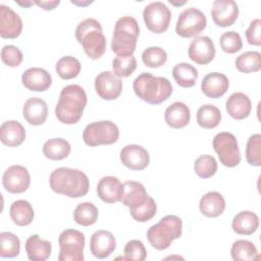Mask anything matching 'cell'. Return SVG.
I'll return each instance as SVG.
<instances>
[{
  "mask_svg": "<svg viewBox=\"0 0 261 261\" xmlns=\"http://www.w3.org/2000/svg\"><path fill=\"white\" fill-rule=\"evenodd\" d=\"M53 192L69 198H80L87 195L90 181L85 172L75 168L59 167L53 170L49 177Z\"/></svg>",
  "mask_w": 261,
  "mask_h": 261,
  "instance_id": "obj_1",
  "label": "cell"
},
{
  "mask_svg": "<svg viewBox=\"0 0 261 261\" xmlns=\"http://www.w3.org/2000/svg\"><path fill=\"white\" fill-rule=\"evenodd\" d=\"M87 101V94L81 86L68 85L64 87L55 107L57 119L64 124L76 123L83 116Z\"/></svg>",
  "mask_w": 261,
  "mask_h": 261,
  "instance_id": "obj_2",
  "label": "cell"
},
{
  "mask_svg": "<svg viewBox=\"0 0 261 261\" xmlns=\"http://www.w3.org/2000/svg\"><path fill=\"white\" fill-rule=\"evenodd\" d=\"M135 94L143 101L157 105L167 100L172 94L171 83L163 76H154L150 72H142L134 83Z\"/></svg>",
  "mask_w": 261,
  "mask_h": 261,
  "instance_id": "obj_3",
  "label": "cell"
},
{
  "mask_svg": "<svg viewBox=\"0 0 261 261\" xmlns=\"http://www.w3.org/2000/svg\"><path fill=\"white\" fill-rule=\"evenodd\" d=\"M74 35L89 58L97 60L103 56L107 44L102 25L98 20L91 17L82 20L77 24Z\"/></svg>",
  "mask_w": 261,
  "mask_h": 261,
  "instance_id": "obj_4",
  "label": "cell"
},
{
  "mask_svg": "<svg viewBox=\"0 0 261 261\" xmlns=\"http://www.w3.org/2000/svg\"><path fill=\"white\" fill-rule=\"evenodd\" d=\"M139 35L140 28L136 18L128 15L118 18L111 40L112 51L118 56L133 55Z\"/></svg>",
  "mask_w": 261,
  "mask_h": 261,
  "instance_id": "obj_5",
  "label": "cell"
},
{
  "mask_svg": "<svg viewBox=\"0 0 261 261\" xmlns=\"http://www.w3.org/2000/svg\"><path fill=\"white\" fill-rule=\"evenodd\" d=\"M182 221L176 215H166L147 230V239L156 250H165L181 236Z\"/></svg>",
  "mask_w": 261,
  "mask_h": 261,
  "instance_id": "obj_6",
  "label": "cell"
},
{
  "mask_svg": "<svg viewBox=\"0 0 261 261\" xmlns=\"http://www.w3.org/2000/svg\"><path fill=\"white\" fill-rule=\"evenodd\" d=\"M118 138V126L110 120L91 122L83 132V140L85 144L90 147L112 145L117 142Z\"/></svg>",
  "mask_w": 261,
  "mask_h": 261,
  "instance_id": "obj_7",
  "label": "cell"
},
{
  "mask_svg": "<svg viewBox=\"0 0 261 261\" xmlns=\"http://www.w3.org/2000/svg\"><path fill=\"white\" fill-rule=\"evenodd\" d=\"M85 234L77 230L68 228L59 234V261H83L85 248Z\"/></svg>",
  "mask_w": 261,
  "mask_h": 261,
  "instance_id": "obj_8",
  "label": "cell"
},
{
  "mask_svg": "<svg viewBox=\"0 0 261 261\" xmlns=\"http://www.w3.org/2000/svg\"><path fill=\"white\" fill-rule=\"evenodd\" d=\"M212 146L224 166L234 167L240 164L241 153L233 134L228 132L218 133L213 139Z\"/></svg>",
  "mask_w": 261,
  "mask_h": 261,
  "instance_id": "obj_9",
  "label": "cell"
},
{
  "mask_svg": "<svg viewBox=\"0 0 261 261\" xmlns=\"http://www.w3.org/2000/svg\"><path fill=\"white\" fill-rule=\"evenodd\" d=\"M207 27L205 14L198 8L190 7L185 9L176 20L175 32L182 38L197 37Z\"/></svg>",
  "mask_w": 261,
  "mask_h": 261,
  "instance_id": "obj_10",
  "label": "cell"
},
{
  "mask_svg": "<svg viewBox=\"0 0 261 261\" xmlns=\"http://www.w3.org/2000/svg\"><path fill=\"white\" fill-rule=\"evenodd\" d=\"M143 18L150 32L161 34L167 31L169 27L171 11L163 2L155 1L144 8Z\"/></svg>",
  "mask_w": 261,
  "mask_h": 261,
  "instance_id": "obj_11",
  "label": "cell"
},
{
  "mask_svg": "<svg viewBox=\"0 0 261 261\" xmlns=\"http://www.w3.org/2000/svg\"><path fill=\"white\" fill-rule=\"evenodd\" d=\"M31 184L29 170L22 165H11L3 173L2 185L4 189L12 194L25 192Z\"/></svg>",
  "mask_w": 261,
  "mask_h": 261,
  "instance_id": "obj_12",
  "label": "cell"
},
{
  "mask_svg": "<svg viewBox=\"0 0 261 261\" xmlns=\"http://www.w3.org/2000/svg\"><path fill=\"white\" fill-rule=\"evenodd\" d=\"M95 90L103 100H115L122 92V82L113 71H102L95 79Z\"/></svg>",
  "mask_w": 261,
  "mask_h": 261,
  "instance_id": "obj_13",
  "label": "cell"
},
{
  "mask_svg": "<svg viewBox=\"0 0 261 261\" xmlns=\"http://www.w3.org/2000/svg\"><path fill=\"white\" fill-rule=\"evenodd\" d=\"M215 46L213 41L207 36L195 37L190 43L188 55L197 64L206 65L215 57Z\"/></svg>",
  "mask_w": 261,
  "mask_h": 261,
  "instance_id": "obj_14",
  "label": "cell"
},
{
  "mask_svg": "<svg viewBox=\"0 0 261 261\" xmlns=\"http://www.w3.org/2000/svg\"><path fill=\"white\" fill-rule=\"evenodd\" d=\"M211 16L217 27H230L239 16V6L232 0H215L212 5Z\"/></svg>",
  "mask_w": 261,
  "mask_h": 261,
  "instance_id": "obj_15",
  "label": "cell"
},
{
  "mask_svg": "<svg viewBox=\"0 0 261 261\" xmlns=\"http://www.w3.org/2000/svg\"><path fill=\"white\" fill-rule=\"evenodd\" d=\"M122 164L132 170H143L150 162V156L148 151L140 145H126L119 154Z\"/></svg>",
  "mask_w": 261,
  "mask_h": 261,
  "instance_id": "obj_16",
  "label": "cell"
},
{
  "mask_svg": "<svg viewBox=\"0 0 261 261\" xmlns=\"http://www.w3.org/2000/svg\"><path fill=\"white\" fill-rule=\"evenodd\" d=\"M22 31L20 16L9 6L0 5V35L4 39H15Z\"/></svg>",
  "mask_w": 261,
  "mask_h": 261,
  "instance_id": "obj_17",
  "label": "cell"
},
{
  "mask_svg": "<svg viewBox=\"0 0 261 261\" xmlns=\"http://www.w3.org/2000/svg\"><path fill=\"white\" fill-rule=\"evenodd\" d=\"M116 248L114 236L105 229L95 231L90 240V251L98 259H104L111 255Z\"/></svg>",
  "mask_w": 261,
  "mask_h": 261,
  "instance_id": "obj_18",
  "label": "cell"
},
{
  "mask_svg": "<svg viewBox=\"0 0 261 261\" xmlns=\"http://www.w3.org/2000/svg\"><path fill=\"white\" fill-rule=\"evenodd\" d=\"M21 83L30 91L44 92L52 85L50 73L41 67H32L27 69L21 75Z\"/></svg>",
  "mask_w": 261,
  "mask_h": 261,
  "instance_id": "obj_19",
  "label": "cell"
},
{
  "mask_svg": "<svg viewBox=\"0 0 261 261\" xmlns=\"http://www.w3.org/2000/svg\"><path fill=\"white\" fill-rule=\"evenodd\" d=\"M123 184L112 175L103 176L97 185V194L105 203H116L121 200L123 195Z\"/></svg>",
  "mask_w": 261,
  "mask_h": 261,
  "instance_id": "obj_20",
  "label": "cell"
},
{
  "mask_svg": "<svg viewBox=\"0 0 261 261\" xmlns=\"http://www.w3.org/2000/svg\"><path fill=\"white\" fill-rule=\"evenodd\" d=\"M229 87L227 76L220 72H210L206 74L201 84L202 92L209 98L217 99L223 96Z\"/></svg>",
  "mask_w": 261,
  "mask_h": 261,
  "instance_id": "obj_21",
  "label": "cell"
},
{
  "mask_svg": "<svg viewBox=\"0 0 261 261\" xmlns=\"http://www.w3.org/2000/svg\"><path fill=\"white\" fill-rule=\"evenodd\" d=\"M23 118L32 125L43 124L48 116V106L47 103L39 98L33 97L25 101L22 107Z\"/></svg>",
  "mask_w": 261,
  "mask_h": 261,
  "instance_id": "obj_22",
  "label": "cell"
},
{
  "mask_svg": "<svg viewBox=\"0 0 261 261\" xmlns=\"http://www.w3.org/2000/svg\"><path fill=\"white\" fill-rule=\"evenodd\" d=\"M226 112L233 119H245L247 118L252 110V103L250 98L242 92L232 93L225 103Z\"/></svg>",
  "mask_w": 261,
  "mask_h": 261,
  "instance_id": "obj_23",
  "label": "cell"
},
{
  "mask_svg": "<svg viewBox=\"0 0 261 261\" xmlns=\"http://www.w3.org/2000/svg\"><path fill=\"white\" fill-rule=\"evenodd\" d=\"M25 139V129L16 120H7L0 126V140L8 147H17Z\"/></svg>",
  "mask_w": 261,
  "mask_h": 261,
  "instance_id": "obj_24",
  "label": "cell"
},
{
  "mask_svg": "<svg viewBox=\"0 0 261 261\" xmlns=\"http://www.w3.org/2000/svg\"><path fill=\"white\" fill-rule=\"evenodd\" d=\"M191 118L190 108L182 102H174L169 105L164 113V119L167 125L172 128H182Z\"/></svg>",
  "mask_w": 261,
  "mask_h": 261,
  "instance_id": "obj_25",
  "label": "cell"
},
{
  "mask_svg": "<svg viewBox=\"0 0 261 261\" xmlns=\"http://www.w3.org/2000/svg\"><path fill=\"white\" fill-rule=\"evenodd\" d=\"M123 188L124 191L120 202L129 209L142 205L148 197L145 187L139 181L127 180L123 184Z\"/></svg>",
  "mask_w": 261,
  "mask_h": 261,
  "instance_id": "obj_26",
  "label": "cell"
},
{
  "mask_svg": "<svg viewBox=\"0 0 261 261\" xmlns=\"http://www.w3.org/2000/svg\"><path fill=\"white\" fill-rule=\"evenodd\" d=\"M199 209L206 217H217L225 209V200L218 192H208L200 199Z\"/></svg>",
  "mask_w": 261,
  "mask_h": 261,
  "instance_id": "obj_27",
  "label": "cell"
},
{
  "mask_svg": "<svg viewBox=\"0 0 261 261\" xmlns=\"http://www.w3.org/2000/svg\"><path fill=\"white\" fill-rule=\"evenodd\" d=\"M25 253L32 261H45L51 255V243L42 240L39 234H32L25 242Z\"/></svg>",
  "mask_w": 261,
  "mask_h": 261,
  "instance_id": "obj_28",
  "label": "cell"
},
{
  "mask_svg": "<svg viewBox=\"0 0 261 261\" xmlns=\"http://www.w3.org/2000/svg\"><path fill=\"white\" fill-rule=\"evenodd\" d=\"M259 226V217L252 211H241L234 215L231 221V228L242 236L253 234Z\"/></svg>",
  "mask_w": 261,
  "mask_h": 261,
  "instance_id": "obj_29",
  "label": "cell"
},
{
  "mask_svg": "<svg viewBox=\"0 0 261 261\" xmlns=\"http://www.w3.org/2000/svg\"><path fill=\"white\" fill-rule=\"evenodd\" d=\"M9 215L16 225L27 226L32 223L35 213L30 202L27 200H16L10 206Z\"/></svg>",
  "mask_w": 261,
  "mask_h": 261,
  "instance_id": "obj_30",
  "label": "cell"
},
{
  "mask_svg": "<svg viewBox=\"0 0 261 261\" xmlns=\"http://www.w3.org/2000/svg\"><path fill=\"white\" fill-rule=\"evenodd\" d=\"M43 154L50 160H62L66 158L71 150L70 144L62 138H53L43 145Z\"/></svg>",
  "mask_w": 261,
  "mask_h": 261,
  "instance_id": "obj_31",
  "label": "cell"
},
{
  "mask_svg": "<svg viewBox=\"0 0 261 261\" xmlns=\"http://www.w3.org/2000/svg\"><path fill=\"white\" fill-rule=\"evenodd\" d=\"M172 76L179 87L191 88L196 84L198 70L190 63L181 62L174 65L172 68Z\"/></svg>",
  "mask_w": 261,
  "mask_h": 261,
  "instance_id": "obj_32",
  "label": "cell"
},
{
  "mask_svg": "<svg viewBox=\"0 0 261 261\" xmlns=\"http://www.w3.org/2000/svg\"><path fill=\"white\" fill-rule=\"evenodd\" d=\"M230 255L234 261H251L259 259V253L256 246L247 240L236 241L231 246Z\"/></svg>",
  "mask_w": 261,
  "mask_h": 261,
  "instance_id": "obj_33",
  "label": "cell"
},
{
  "mask_svg": "<svg viewBox=\"0 0 261 261\" xmlns=\"http://www.w3.org/2000/svg\"><path fill=\"white\" fill-rule=\"evenodd\" d=\"M221 120V112L218 107L205 104L202 105L197 111V122L198 124L206 129L216 127Z\"/></svg>",
  "mask_w": 261,
  "mask_h": 261,
  "instance_id": "obj_34",
  "label": "cell"
},
{
  "mask_svg": "<svg viewBox=\"0 0 261 261\" xmlns=\"http://www.w3.org/2000/svg\"><path fill=\"white\" fill-rule=\"evenodd\" d=\"M99 216L97 207L91 202L79 204L73 211L74 221L82 226H90L94 224Z\"/></svg>",
  "mask_w": 261,
  "mask_h": 261,
  "instance_id": "obj_35",
  "label": "cell"
},
{
  "mask_svg": "<svg viewBox=\"0 0 261 261\" xmlns=\"http://www.w3.org/2000/svg\"><path fill=\"white\" fill-rule=\"evenodd\" d=\"M236 67L244 73L257 72L261 69V54L258 51H247L236 59Z\"/></svg>",
  "mask_w": 261,
  "mask_h": 261,
  "instance_id": "obj_36",
  "label": "cell"
},
{
  "mask_svg": "<svg viewBox=\"0 0 261 261\" xmlns=\"http://www.w3.org/2000/svg\"><path fill=\"white\" fill-rule=\"evenodd\" d=\"M81 62L73 56H63L55 65V70L62 80H71L76 77L81 72Z\"/></svg>",
  "mask_w": 261,
  "mask_h": 261,
  "instance_id": "obj_37",
  "label": "cell"
},
{
  "mask_svg": "<svg viewBox=\"0 0 261 261\" xmlns=\"http://www.w3.org/2000/svg\"><path fill=\"white\" fill-rule=\"evenodd\" d=\"M20 241L18 237L9 231L0 233V256L3 258H14L19 255Z\"/></svg>",
  "mask_w": 261,
  "mask_h": 261,
  "instance_id": "obj_38",
  "label": "cell"
},
{
  "mask_svg": "<svg viewBox=\"0 0 261 261\" xmlns=\"http://www.w3.org/2000/svg\"><path fill=\"white\" fill-rule=\"evenodd\" d=\"M167 53L164 49L157 46H151L145 49L142 53L143 63L151 68H157L165 64Z\"/></svg>",
  "mask_w": 261,
  "mask_h": 261,
  "instance_id": "obj_39",
  "label": "cell"
},
{
  "mask_svg": "<svg viewBox=\"0 0 261 261\" xmlns=\"http://www.w3.org/2000/svg\"><path fill=\"white\" fill-rule=\"evenodd\" d=\"M113 72L119 77H127L134 73L137 68V60L134 55L116 56L112 61Z\"/></svg>",
  "mask_w": 261,
  "mask_h": 261,
  "instance_id": "obj_40",
  "label": "cell"
},
{
  "mask_svg": "<svg viewBox=\"0 0 261 261\" xmlns=\"http://www.w3.org/2000/svg\"><path fill=\"white\" fill-rule=\"evenodd\" d=\"M194 170L201 178H209L217 171V162L211 155L205 154L198 157L194 163Z\"/></svg>",
  "mask_w": 261,
  "mask_h": 261,
  "instance_id": "obj_41",
  "label": "cell"
},
{
  "mask_svg": "<svg viewBox=\"0 0 261 261\" xmlns=\"http://www.w3.org/2000/svg\"><path fill=\"white\" fill-rule=\"evenodd\" d=\"M157 212V205L155 200L148 196L146 201L136 207V208H132L129 209V213L133 216V218L139 222H147L149 220H151L155 214Z\"/></svg>",
  "mask_w": 261,
  "mask_h": 261,
  "instance_id": "obj_42",
  "label": "cell"
},
{
  "mask_svg": "<svg viewBox=\"0 0 261 261\" xmlns=\"http://www.w3.org/2000/svg\"><path fill=\"white\" fill-rule=\"evenodd\" d=\"M246 160L250 165H261V136L259 134L252 135L246 145Z\"/></svg>",
  "mask_w": 261,
  "mask_h": 261,
  "instance_id": "obj_43",
  "label": "cell"
},
{
  "mask_svg": "<svg viewBox=\"0 0 261 261\" xmlns=\"http://www.w3.org/2000/svg\"><path fill=\"white\" fill-rule=\"evenodd\" d=\"M221 49L228 54H233L240 51L243 47V41L239 33L234 31L225 32L220 36L219 39Z\"/></svg>",
  "mask_w": 261,
  "mask_h": 261,
  "instance_id": "obj_44",
  "label": "cell"
},
{
  "mask_svg": "<svg viewBox=\"0 0 261 261\" xmlns=\"http://www.w3.org/2000/svg\"><path fill=\"white\" fill-rule=\"evenodd\" d=\"M124 257L122 259L144 261L147 257V250L144 244L139 240H130L126 243L123 249Z\"/></svg>",
  "mask_w": 261,
  "mask_h": 261,
  "instance_id": "obj_45",
  "label": "cell"
},
{
  "mask_svg": "<svg viewBox=\"0 0 261 261\" xmlns=\"http://www.w3.org/2000/svg\"><path fill=\"white\" fill-rule=\"evenodd\" d=\"M1 59L7 66L16 67L22 62L23 55L16 46L5 45L1 50Z\"/></svg>",
  "mask_w": 261,
  "mask_h": 261,
  "instance_id": "obj_46",
  "label": "cell"
},
{
  "mask_svg": "<svg viewBox=\"0 0 261 261\" xmlns=\"http://www.w3.org/2000/svg\"><path fill=\"white\" fill-rule=\"evenodd\" d=\"M260 28H261V20L260 18L253 19L246 30V38L250 45L260 46L261 45V37H260Z\"/></svg>",
  "mask_w": 261,
  "mask_h": 261,
  "instance_id": "obj_47",
  "label": "cell"
},
{
  "mask_svg": "<svg viewBox=\"0 0 261 261\" xmlns=\"http://www.w3.org/2000/svg\"><path fill=\"white\" fill-rule=\"evenodd\" d=\"M35 4H37L39 7H41L44 10H53L56 6L59 5V0H53V1H34Z\"/></svg>",
  "mask_w": 261,
  "mask_h": 261,
  "instance_id": "obj_48",
  "label": "cell"
},
{
  "mask_svg": "<svg viewBox=\"0 0 261 261\" xmlns=\"http://www.w3.org/2000/svg\"><path fill=\"white\" fill-rule=\"evenodd\" d=\"M18 5H20V6H23V7H30L31 5H33V4H35V2L34 1H28V2H16Z\"/></svg>",
  "mask_w": 261,
  "mask_h": 261,
  "instance_id": "obj_49",
  "label": "cell"
},
{
  "mask_svg": "<svg viewBox=\"0 0 261 261\" xmlns=\"http://www.w3.org/2000/svg\"><path fill=\"white\" fill-rule=\"evenodd\" d=\"M169 2H170L172 5H176V6H177V5L180 6V5H184V4L186 3V1H184V2H181V3H174V2H172V1H169Z\"/></svg>",
  "mask_w": 261,
  "mask_h": 261,
  "instance_id": "obj_50",
  "label": "cell"
}]
</instances>
